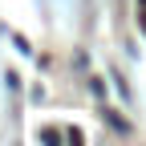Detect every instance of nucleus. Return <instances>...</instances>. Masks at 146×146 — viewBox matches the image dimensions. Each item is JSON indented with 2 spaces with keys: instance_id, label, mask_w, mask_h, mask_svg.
<instances>
[{
  "instance_id": "7ed1b4c3",
  "label": "nucleus",
  "mask_w": 146,
  "mask_h": 146,
  "mask_svg": "<svg viewBox=\"0 0 146 146\" xmlns=\"http://www.w3.org/2000/svg\"><path fill=\"white\" fill-rule=\"evenodd\" d=\"M65 138H69V142H65V146H85V142H81V130H69V134H65Z\"/></svg>"
},
{
  "instance_id": "f03ea898",
  "label": "nucleus",
  "mask_w": 146,
  "mask_h": 146,
  "mask_svg": "<svg viewBox=\"0 0 146 146\" xmlns=\"http://www.w3.org/2000/svg\"><path fill=\"white\" fill-rule=\"evenodd\" d=\"M41 142H45V146H61V134H57V130H45Z\"/></svg>"
},
{
  "instance_id": "20e7f679",
  "label": "nucleus",
  "mask_w": 146,
  "mask_h": 146,
  "mask_svg": "<svg viewBox=\"0 0 146 146\" xmlns=\"http://www.w3.org/2000/svg\"><path fill=\"white\" fill-rule=\"evenodd\" d=\"M142 29H146V21H142Z\"/></svg>"
},
{
  "instance_id": "f257e3e1",
  "label": "nucleus",
  "mask_w": 146,
  "mask_h": 146,
  "mask_svg": "<svg viewBox=\"0 0 146 146\" xmlns=\"http://www.w3.org/2000/svg\"><path fill=\"white\" fill-rule=\"evenodd\" d=\"M102 118H106L110 126H114V130H122V134H130V122H126L122 114H114V110H110V106H102Z\"/></svg>"
}]
</instances>
